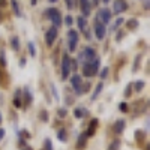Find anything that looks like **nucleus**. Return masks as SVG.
<instances>
[{
	"label": "nucleus",
	"mask_w": 150,
	"mask_h": 150,
	"mask_svg": "<svg viewBox=\"0 0 150 150\" xmlns=\"http://www.w3.org/2000/svg\"><path fill=\"white\" fill-rule=\"evenodd\" d=\"M99 65H101V62H99L98 59L89 62V63H84V66H83V74H84V77H89V78L93 77V75L98 72V69H99Z\"/></svg>",
	"instance_id": "f257e3e1"
},
{
	"label": "nucleus",
	"mask_w": 150,
	"mask_h": 150,
	"mask_svg": "<svg viewBox=\"0 0 150 150\" xmlns=\"http://www.w3.org/2000/svg\"><path fill=\"white\" fill-rule=\"evenodd\" d=\"M45 15L53 21V24H54V27H60L62 26V17H60V12L57 11V9H54V8H51V9H48L47 12H45Z\"/></svg>",
	"instance_id": "f03ea898"
},
{
	"label": "nucleus",
	"mask_w": 150,
	"mask_h": 150,
	"mask_svg": "<svg viewBox=\"0 0 150 150\" xmlns=\"http://www.w3.org/2000/svg\"><path fill=\"white\" fill-rule=\"evenodd\" d=\"M78 45V32L75 30H69L68 32V47H69V51H75Z\"/></svg>",
	"instance_id": "7ed1b4c3"
},
{
	"label": "nucleus",
	"mask_w": 150,
	"mask_h": 150,
	"mask_svg": "<svg viewBox=\"0 0 150 150\" xmlns=\"http://www.w3.org/2000/svg\"><path fill=\"white\" fill-rule=\"evenodd\" d=\"M96 18H98L96 21H99L101 24H104V26H105V24H108V23L111 21V12H110L107 8H102V9L98 11Z\"/></svg>",
	"instance_id": "20e7f679"
},
{
	"label": "nucleus",
	"mask_w": 150,
	"mask_h": 150,
	"mask_svg": "<svg viewBox=\"0 0 150 150\" xmlns=\"http://www.w3.org/2000/svg\"><path fill=\"white\" fill-rule=\"evenodd\" d=\"M95 59H96V51H95L93 48H90V47H86L84 51L80 56V60L81 62H86V63H89V62H92Z\"/></svg>",
	"instance_id": "39448f33"
},
{
	"label": "nucleus",
	"mask_w": 150,
	"mask_h": 150,
	"mask_svg": "<svg viewBox=\"0 0 150 150\" xmlns=\"http://www.w3.org/2000/svg\"><path fill=\"white\" fill-rule=\"evenodd\" d=\"M69 72H71V60H69L68 54H65L63 60H62V78L63 80L69 78Z\"/></svg>",
	"instance_id": "423d86ee"
},
{
	"label": "nucleus",
	"mask_w": 150,
	"mask_h": 150,
	"mask_svg": "<svg viewBox=\"0 0 150 150\" xmlns=\"http://www.w3.org/2000/svg\"><path fill=\"white\" fill-rule=\"evenodd\" d=\"M126 9H128L126 0H114V5H112V12L114 14H122Z\"/></svg>",
	"instance_id": "0eeeda50"
},
{
	"label": "nucleus",
	"mask_w": 150,
	"mask_h": 150,
	"mask_svg": "<svg viewBox=\"0 0 150 150\" xmlns=\"http://www.w3.org/2000/svg\"><path fill=\"white\" fill-rule=\"evenodd\" d=\"M57 27H51V29H48V32L45 33V42L48 44V45H53V42L56 41V38H57Z\"/></svg>",
	"instance_id": "6e6552de"
},
{
	"label": "nucleus",
	"mask_w": 150,
	"mask_h": 150,
	"mask_svg": "<svg viewBox=\"0 0 150 150\" xmlns=\"http://www.w3.org/2000/svg\"><path fill=\"white\" fill-rule=\"evenodd\" d=\"M95 33H96V38H98V39L102 41L104 38H105V33H107V29H105L104 24H101L99 21H96V23H95Z\"/></svg>",
	"instance_id": "1a4fd4ad"
},
{
	"label": "nucleus",
	"mask_w": 150,
	"mask_h": 150,
	"mask_svg": "<svg viewBox=\"0 0 150 150\" xmlns=\"http://www.w3.org/2000/svg\"><path fill=\"white\" fill-rule=\"evenodd\" d=\"M80 8H81V12H83L84 17L90 15V9H92L90 0H80Z\"/></svg>",
	"instance_id": "9d476101"
},
{
	"label": "nucleus",
	"mask_w": 150,
	"mask_h": 150,
	"mask_svg": "<svg viewBox=\"0 0 150 150\" xmlns=\"http://www.w3.org/2000/svg\"><path fill=\"white\" fill-rule=\"evenodd\" d=\"M77 24H78V27H80V30L81 32H84L86 33V36H87V39H89V35H87V21H86V18L84 17H78V20H77Z\"/></svg>",
	"instance_id": "9b49d317"
},
{
	"label": "nucleus",
	"mask_w": 150,
	"mask_h": 150,
	"mask_svg": "<svg viewBox=\"0 0 150 150\" xmlns=\"http://www.w3.org/2000/svg\"><path fill=\"white\" fill-rule=\"evenodd\" d=\"M71 81H72V86H74V89L77 90V93H78V90H81V77L80 75H74V77L71 78Z\"/></svg>",
	"instance_id": "f8f14e48"
},
{
	"label": "nucleus",
	"mask_w": 150,
	"mask_h": 150,
	"mask_svg": "<svg viewBox=\"0 0 150 150\" xmlns=\"http://www.w3.org/2000/svg\"><path fill=\"white\" fill-rule=\"evenodd\" d=\"M123 129H125V122L123 120H117L116 125H114V132L120 134V132H123Z\"/></svg>",
	"instance_id": "ddd939ff"
},
{
	"label": "nucleus",
	"mask_w": 150,
	"mask_h": 150,
	"mask_svg": "<svg viewBox=\"0 0 150 150\" xmlns=\"http://www.w3.org/2000/svg\"><path fill=\"white\" fill-rule=\"evenodd\" d=\"M11 5H12V8H14V12L17 15H20L21 12H20V8H18V3H17V0H11Z\"/></svg>",
	"instance_id": "4468645a"
},
{
	"label": "nucleus",
	"mask_w": 150,
	"mask_h": 150,
	"mask_svg": "<svg viewBox=\"0 0 150 150\" xmlns=\"http://www.w3.org/2000/svg\"><path fill=\"white\" fill-rule=\"evenodd\" d=\"M102 87H104V86H102V83H99V84L96 86V90H95V93L92 95V98H93V99H95V98H96V96H98L99 93H101V90H102Z\"/></svg>",
	"instance_id": "2eb2a0df"
},
{
	"label": "nucleus",
	"mask_w": 150,
	"mask_h": 150,
	"mask_svg": "<svg viewBox=\"0 0 150 150\" xmlns=\"http://www.w3.org/2000/svg\"><path fill=\"white\" fill-rule=\"evenodd\" d=\"M14 105L15 107H21V99H20V92H17V96L14 99Z\"/></svg>",
	"instance_id": "dca6fc26"
},
{
	"label": "nucleus",
	"mask_w": 150,
	"mask_h": 150,
	"mask_svg": "<svg viewBox=\"0 0 150 150\" xmlns=\"http://www.w3.org/2000/svg\"><path fill=\"white\" fill-rule=\"evenodd\" d=\"M74 112H75V117L78 119V117H83V116H84L83 112H86V111H84V110H80V108H75V111H74Z\"/></svg>",
	"instance_id": "f3484780"
},
{
	"label": "nucleus",
	"mask_w": 150,
	"mask_h": 150,
	"mask_svg": "<svg viewBox=\"0 0 150 150\" xmlns=\"http://www.w3.org/2000/svg\"><path fill=\"white\" fill-rule=\"evenodd\" d=\"M86 137H87V134H84V135L80 137V143H77L78 147H83V146H84V143H86Z\"/></svg>",
	"instance_id": "a211bd4d"
},
{
	"label": "nucleus",
	"mask_w": 150,
	"mask_h": 150,
	"mask_svg": "<svg viewBox=\"0 0 150 150\" xmlns=\"http://www.w3.org/2000/svg\"><path fill=\"white\" fill-rule=\"evenodd\" d=\"M65 2H66V6L69 9H74L75 8V0H65Z\"/></svg>",
	"instance_id": "6ab92c4d"
},
{
	"label": "nucleus",
	"mask_w": 150,
	"mask_h": 150,
	"mask_svg": "<svg viewBox=\"0 0 150 150\" xmlns=\"http://www.w3.org/2000/svg\"><path fill=\"white\" fill-rule=\"evenodd\" d=\"M119 146H120V143H119V141H114V143H111V146H110L108 150H117Z\"/></svg>",
	"instance_id": "aec40b11"
},
{
	"label": "nucleus",
	"mask_w": 150,
	"mask_h": 150,
	"mask_svg": "<svg viewBox=\"0 0 150 150\" xmlns=\"http://www.w3.org/2000/svg\"><path fill=\"white\" fill-rule=\"evenodd\" d=\"M122 23H123V18H119V20H117V21H116L114 24H112V30H116V29H117V27L120 26Z\"/></svg>",
	"instance_id": "412c9836"
},
{
	"label": "nucleus",
	"mask_w": 150,
	"mask_h": 150,
	"mask_svg": "<svg viewBox=\"0 0 150 150\" xmlns=\"http://www.w3.org/2000/svg\"><path fill=\"white\" fill-rule=\"evenodd\" d=\"M12 47H14L15 50H17V48L20 47V41L17 39V38H14V39H12Z\"/></svg>",
	"instance_id": "4be33fe9"
},
{
	"label": "nucleus",
	"mask_w": 150,
	"mask_h": 150,
	"mask_svg": "<svg viewBox=\"0 0 150 150\" xmlns=\"http://www.w3.org/2000/svg\"><path fill=\"white\" fill-rule=\"evenodd\" d=\"M29 50H30V54H32V56H35V53H36V51H35V45H33V42H29Z\"/></svg>",
	"instance_id": "5701e85b"
},
{
	"label": "nucleus",
	"mask_w": 150,
	"mask_h": 150,
	"mask_svg": "<svg viewBox=\"0 0 150 150\" xmlns=\"http://www.w3.org/2000/svg\"><path fill=\"white\" fill-rule=\"evenodd\" d=\"M65 137H66V135H65V131H60V132H59V138H60L62 141H65V140H66Z\"/></svg>",
	"instance_id": "b1692460"
},
{
	"label": "nucleus",
	"mask_w": 150,
	"mask_h": 150,
	"mask_svg": "<svg viewBox=\"0 0 150 150\" xmlns=\"http://www.w3.org/2000/svg\"><path fill=\"white\" fill-rule=\"evenodd\" d=\"M59 116H60V117H65V116H66V110H63V108L59 110Z\"/></svg>",
	"instance_id": "393cba45"
},
{
	"label": "nucleus",
	"mask_w": 150,
	"mask_h": 150,
	"mask_svg": "<svg viewBox=\"0 0 150 150\" xmlns=\"http://www.w3.org/2000/svg\"><path fill=\"white\" fill-rule=\"evenodd\" d=\"M107 75H108V68H105V69L102 71V74H101V77H102V78H105Z\"/></svg>",
	"instance_id": "a878e982"
},
{
	"label": "nucleus",
	"mask_w": 150,
	"mask_h": 150,
	"mask_svg": "<svg viewBox=\"0 0 150 150\" xmlns=\"http://www.w3.org/2000/svg\"><path fill=\"white\" fill-rule=\"evenodd\" d=\"M66 24H68V26H71V24H72V17L71 15L66 17Z\"/></svg>",
	"instance_id": "bb28decb"
},
{
	"label": "nucleus",
	"mask_w": 150,
	"mask_h": 150,
	"mask_svg": "<svg viewBox=\"0 0 150 150\" xmlns=\"http://www.w3.org/2000/svg\"><path fill=\"white\" fill-rule=\"evenodd\" d=\"M135 87H137V90H138V89H143V87H144V83H137Z\"/></svg>",
	"instance_id": "cd10ccee"
},
{
	"label": "nucleus",
	"mask_w": 150,
	"mask_h": 150,
	"mask_svg": "<svg viewBox=\"0 0 150 150\" xmlns=\"http://www.w3.org/2000/svg\"><path fill=\"white\" fill-rule=\"evenodd\" d=\"M3 135H5V131H3V129H0V141H2V138H3Z\"/></svg>",
	"instance_id": "c85d7f7f"
},
{
	"label": "nucleus",
	"mask_w": 150,
	"mask_h": 150,
	"mask_svg": "<svg viewBox=\"0 0 150 150\" xmlns=\"http://www.w3.org/2000/svg\"><path fill=\"white\" fill-rule=\"evenodd\" d=\"M5 6V0H0V8H3Z\"/></svg>",
	"instance_id": "c756f323"
},
{
	"label": "nucleus",
	"mask_w": 150,
	"mask_h": 150,
	"mask_svg": "<svg viewBox=\"0 0 150 150\" xmlns=\"http://www.w3.org/2000/svg\"><path fill=\"white\" fill-rule=\"evenodd\" d=\"M47 149H48V150H51V146H50V141H47Z\"/></svg>",
	"instance_id": "7c9ffc66"
},
{
	"label": "nucleus",
	"mask_w": 150,
	"mask_h": 150,
	"mask_svg": "<svg viewBox=\"0 0 150 150\" xmlns=\"http://www.w3.org/2000/svg\"><path fill=\"white\" fill-rule=\"evenodd\" d=\"M102 2H104V3H108V2H110V0H102Z\"/></svg>",
	"instance_id": "2f4dec72"
},
{
	"label": "nucleus",
	"mask_w": 150,
	"mask_h": 150,
	"mask_svg": "<svg viewBox=\"0 0 150 150\" xmlns=\"http://www.w3.org/2000/svg\"><path fill=\"white\" fill-rule=\"evenodd\" d=\"M50 2H51V3H53V2H57V0H50Z\"/></svg>",
	"instance_id": "473e14b6"
},
{
	"label": "nucleus",
	"mask_w": 150,
	"mask_h": 150,
	"mask_svg": "<svg viewBox=\"0 0 150 150\" xmlns=\"http://www.w3.org/2000/svg\"><path fill=\"white\" fill-rule=\"evenodd\" d=\"M93 2H95V3H98V0H93Z\"/></svg>",
	"instance_id": "72a5a7b5"
},
{
	"label": "nucleus",
	"mask_w": 150,
	"mask_h": 150,
	"mask_svg": "<svg viewBox=\"0 0 150 150\" xmlns=\"http://www.w3.org/2000/svg\"><path fill=\"white\" fill-rule=\"evenodd\" d=\"M26 150H30V149H26Z\"/></svg>",
	"instance_id": "f704fd0d"
}]
</instances>
